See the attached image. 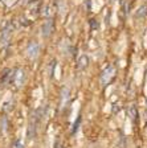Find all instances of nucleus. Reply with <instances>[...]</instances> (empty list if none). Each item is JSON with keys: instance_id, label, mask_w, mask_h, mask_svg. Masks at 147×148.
<instances>
[{"instance_id": "1", "label": "nucleus", "mask_w": 147, "mask_h": 148, "mask_svg": "<svg viewBox=\"0 0 147 148\" xmlns=\"http://www.w3.org/2000/svg\"><path fill=\"white\" fill-rule=\"evenodd\" d=\"M114 73H115V70H114L113 66H107L106 69H105L104 71H102V75H101V81L104 85H107V83L110 82V79L113 78Z\"/></svg>"}, {"instance_id": "2", "label": "nucleus", "mask_w": 147, "mask_h": 148, "mask_svg": "<svg viewBox=\"0 0 147 148\" xmlns=\"http://www.w3.org/2000/svg\"><path fill=\"white\" fill-rule=\"evenodd\" d=\"M37 120H39V116L36 114L32 115V119L29 122V127H28V138L33 139L36 136V126H37Z\"/></svg>"}, {"instance_id": "3", "label": "nucleus", "mask_w": 147, "mask_h": 148, "mask_svg": "<svg viewBox=\"0 0 147 148\" xmlns=\"http://www.w3.org/2000/svg\"><path fill=\"white\" fill-rule=\"evenodd\" d=\"M53 28H55V25H53V20H46L45 23H44L43 25V36L44 37H49L50 34H52L53 32Z\"/></svg>"}, {"instance_id": "4", "label": "nucleus", "mask_w": 147, "mask_h": 148, "mask_svg": "<svg viewBox=\"0 0 147 148\" xmlns=\"http://www.w3.org/2000/svg\"><path fill=\"white\" fill-rule=\"evenodd\" d=\"M39 44L37 42H32L31 45L28 46V56L31 57V58H35V57H37V53H39Z\"/></svg>"}, {"instance_id": "5", "label": "nucleus", "mask_w": 147, "mask_h": 148, "mask_svg": "<svg viewBox=\"0 0 147 148\" xmlns=\"http://www.w3.org/2000/svg\"><path fill=\"white\" fill-rule=\"evenodd\" d=\"M88 62H89V58H88L86 56H81L80 60H78V62H77V69L81 70V69L86 68V66H88Z\"/></svg>"}, {"instance_id": "6", "label": "nucleus", "mask_w": 147, "mask_h": 148, "mask_svg": "<svg viewBox=\"0 0 147 148\" xmlns=\"http://www.w3.org/2000/svg\"><path fill=\"white\" fill-rule=\"evenodd\" d=\"M129 116L131 118L133 122H135V120H137V116H138V112H137V107H135V106H131V107L129 108Z\"/></svg>"}, {"instance_id": "7", "label": "nucleus", "mask_w": 147, "mask_h": 148, "mask_svg": "<svg viewBox=\"0 0 147 148\" xmlns=\"http://www.w3.org/2000/svg\"><path fill=\"white\" fill-rule=\"evenodd\" d=\"M147 16V5H142L137 12V17H146Z\"/></svg>"}, {"instance_id": "8", "label": "nucleus", "mask_w": 147, "mask_h": 148, "mask_svg": "<svg viewBox=\"0 0 147 148\" xmlns=\"http://www.w3.org/2000/svg\"><path fill=\"white\" fill-rule=\"evenodd\" d=\"M80 123H81V118L78 116V118H77V122H74V124H73V130H72V134H76L77 131H78Z\"/></svg>"}, {"instance_id": "9", "label": "nucleus", "mask_w": 147, "mask_h": 148, "mask_svg": "<svg viewBox=\"0 0 147 148\" xmlns=\"http://www.w3.org/2000/svg\"><path fill=\"white\" fill-rule=\"evenodd\" d=\"M90 25L92 29H98V23H95V20H90Z\"/></svg>"}, {"instance_id": "10", "label": "nucleus", "mask_w": 147, "mask_h": 148, "mask_svg": "<svg viewBox=\"0 0 147 148\" xmlns=\"http://www.w3.org/2000/svg\"><path fill=\"white\" fill-rule=\"evenodd\" d=\"M55 148H65L64 147V144H62L60 140H56V143H55Z\"/></svg>"}, {"instance_id": "11", "label": "nucleus", "mask_w": 147, "mask_h": 148, "mask_svg": "<svg viewBox=\"0 0 147 148\" xmlns=\"http://www.w3.org/2000/svg\"><path fill=\"white\" fill-rule=\"evenodd\" d=\"M16 148H24L23 140H17V142H16Z\"/></svg>"}, {"instance_id": "12", "label": "nucleus", "mask_w": 147, "mask_h": 148, "mask_svg": "<svg viewBox=\"0 0 147 148\" xmlns=\"http://www.w3.org/2000/svg\"><path fill=\"white\" fill-rule=\"evenodd\" d=\"M109 1H110V3H115L117 0H109Z\"/></svg>"}]
</instances>
